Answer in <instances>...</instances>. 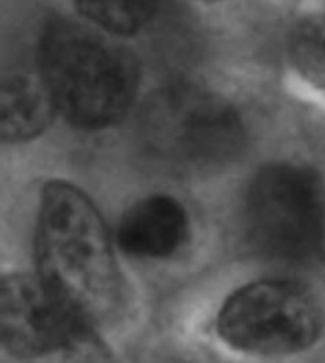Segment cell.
I'll return each instance as SVG.
<instances>
[{"label":"cell","instance_id":"6da1fadb","mask_svg":"<svg viewBox=\"0 0 325 363\" xmlns=\"http://www.w3.org/2000/svg\"><path fill=\"white\" fill-rule=\"evenodd\" d=\"M36 264L44 286L92 325L113 320L122 284L99 211L65 181L44 186L36 225Z\"/></svg>","mask_w":325,"mask_h":363},{"label":"cell","instance_id":"7a4b0ae2","mask_svg":"<svg viewBox=\"0 0 325 363\" xmlns=\"http://www.w3.org/2000/svg\"><path fill=\"white\" fill-rule=\"evenodd\" d=\"M40 71L55 107L88 130L119 122L136 94L133 57L97 33L67 21L50 25L42 36Z\"/></svg>","mask_w":325,"mask_h":363},{"label":"cell","instance_id":"3957f363","mask_svg":"<svg viewBox=\"0 0 325 363\" xmlns=\"http://www.w3.org/2000/svg\"><path fill=\"white\" fill-rule=\"evenodd\" d=\"M139 138L162 166L196 173L231 164L242 150L246 131L225 99L177 84L148 99L139 120Z\"/></svg>","mask_w":325,"mask_h":363},{"label":"cell","instance_id":"277c9868","mask_svg":"<svg viewBox=\"0 0 325 363\" xmlns=\"http://www.w3.org/2000/svg\"><path fill=\"white\" fill-rule=\"evenodd\" d=\"M324 191L316 173L276 164L257 173L246 198V230L263 255L301 259L318 245L324 230Z\"/></svg>","mask_w":325,"mask_h":363},{"label":"cell","instance_id":"5b68a950","mask_svg":"<svg viewBox=\"0 0 325 363\" xmlns=\"http://www.w3.org/2000/svg\"><path fill=\"white\" fill-rule=\"evenodd\" d=\"M219 337L232 348L259 356L307 350L319 335V310L295 281L263 280L240 287L217 315Z\"/></svg>","mask_w":325,"mask_h":363},{"label":"cell","instance_id":"8992f818","mask_svg":"<svg viewBox=\"0 0 325 363\" xmlns=\"http://www.w3.org/2000/svg\"><path fill=\"white\" fill-rule=\"evenodd\" d=\"M0 331L2 345L16 357L61 352L69 363H109L95 325L67 308L38 276H4Z\"/></svg>","mask_w":325,"mask_h":363},{"label":"cell","instance_id":"52a82bcc","mask_svg":"<svg viewBox=\"0 0 325 363\" xmlns=\"http://www.w3.org/2000/svg\"><path fill=\"white\" fill-rule=\"evenodd\" d=\"M187 234L184 209L170 196H150L136 203L119 226V244L128 255L160 259L172 255Z\"/></svg>","mask_w":325,"mask_h":363},{"label":"cell","instance_id":"ba28073f","mask_svg":"<svg viewBox=\"0 0 325 363\" xmlns=\"http://www.w3.org/2000/svg\"><path fill=\"white\" fill-rule=\"evenodd\" d=\"M55 103L42 78L13 74L2 86V138L10 143L29 141L46 130Z\"/></svg>","mask_w":325,"mask_h":363},{"label":"cell","instance_id":"9c48e42d","mask_svg":"<svg viewBox=\"0 0 325 363\" xmlns=\"http://www.w3.org/2000/svg\"><path fill=\"white\" fill-rule=\"evenodd\" d=\"M80 12L103 29L131 35L156 12L158 0H75Z\"/></svg>","mask_w":325,"mask_h":363},{"label":"cell","instance_id":"30bf717a","mask_svg":"<svg viewBox=\"0 0 325 363\" xmlns=\"http://www.w3.org/2000/svg\"><path fill=\"white\" fill-rule=\"evenodd\" d=\"M290 52L302 77L325 88V16L310 18L297 27Z\"/></svg>","mask_w":325,"mask_h":363}]
</instances>
